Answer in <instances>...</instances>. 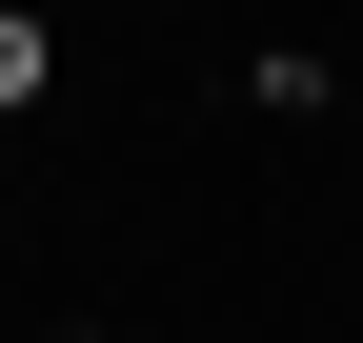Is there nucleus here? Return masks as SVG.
<instances>
[{
	"instance_id": "1",
	"label": "nucleus",
	"mask_w": 363,
	"mask_h": 343,
	"mask_svg": "<svg viewBox=\"0 0 363 343\" xmlns=\"http://www.w3.org/2000/svg\"><path fill=\"white\" fill-rule=\"evenodd\" d=\"M40 81H61V40H40V21H21V0H0V121H21V101H40Z\"/></svg>"
}]
</instances>
